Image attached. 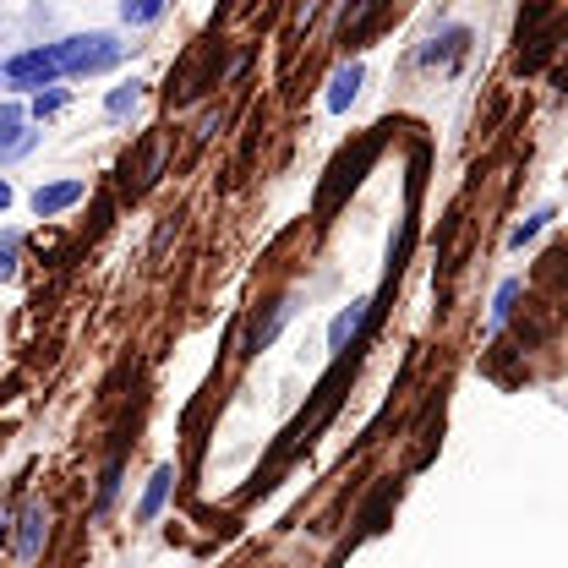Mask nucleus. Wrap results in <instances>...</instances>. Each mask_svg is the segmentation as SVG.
<instances>
[{
  "label": "nucleus",
  "mask_w": 568,
  "mask_h": 568,
  "mask_svg": "<svg viewBox=\"0 0 568 568\" xmlns=\"http://www.w3.org/2000/svg\"><path fill=\"white\" fill-rule=\"evenodd\" d=\"M164 17V0H121V22L126 28H148Z\"/></svg>",
  "instance_id": "nucleus-11"
},
{
  "label": "nucleus",
  "mask_w": 568,
  "mask_h": 568,
  "mask_svg": "<svg viewBox=\"0 0 568 568\" xmlns=\"http://www.w3.org/2000/svg\"><path fill=\"white\" fill-rule=\"evenodd\" d=\"M0 77L11 82V88H55L61 82V61H55V50L50 44H39V50H22V55H11L6 67H0Z\"/></svg>",
  "instance_id": "nucleus-2"
},
{
  "label": "nucleus",
  "mask_w": 568,
  "mask_h": 568,
  "mask_svg": "<svg viewBox=\"0 0 568 568\" xmlns=\"http://www.w3.org/2000/svg\"><path fill=\"white\" fill-rule=\"evenodd\" d=\"M39 132H28V110L22 104H0V164H11V159H22L28 148H33Z\"/></svg>",
  "instance_id": "nucleus-4"
},
{
  "label": "nucleus",
  "mask_w": 568,
  "mask_h": 568,
  "mask_svg": "<svg viewBox=\"0 0 568 568\" xmlns=\"http://www.w3.org/2000/svg\"><path fill=\"white\" fill-rule=\"evenodd\" d=\"M514 301H519V280H503L493 295V328H503V323L514 317Z\"/></svg>",
  "instance_id": "nucleus-14"
},
{
  "label": "nucleus",
  "mask_w": 568,
  "mask_h": 568,
  "mask_svg": "<svg viewBox=\"0 0 568 568\" xmlns=\"http://www.w3.org/2000/svg\"><path fill=\"white\" fill-rule=\"evenodd\" d=\"M50 541V508L44 503H28L22 519H17V564H33Z\"/></svg>",
  "instance_id": "nucleus-3"
},
{
  "label": "nucleus",
  "mask_w": 568,
  "mask_h": 568,
  "mask_svg": "<svg viewBox=\"0 0 568 568\" xmlns=\"http://www.w3.org/2000/svg\"><path fill=\"white\" fill-rule=\"evenodd\" d=\"M6 536H11V519H6V514H0V547H6Z\"/></svg>",
  "instance_id": "nucleus-18"
},
{
  "label": "nucleus",
  "mask_w": 568,
  "mask_h": 568,
  "mask_svg": "<svg viewBox=\"0 0 568 568\" xmlns=\"http://www.w3.org/2000/svg\"><path fill=\"white\" fill-rule=\"evenodd\" d=\"M11 203H17V192H11V181H6V175H0V213L11 209Z\"/></svg>",
  "instance_id": "nucleus-17"
},
{
  "label": "nucleus",
  "mask_w": 568,
  "mask_h": 568,
  "mask_svg": "<svg viewBox=\"0 0 568 568\" xmlns=\"http://www.w3.org/2000/svg\"><path fill=\"white\" fill-rule=\"evenodd\" d=\"M284 317H290V301H274V312L252 323V334H246V355H257L263 345H274V334L284 328Z\"/></svg>",
  "instance_id": "nucleus-9"
},
{
  "label": "nucleus",
  "mask_w": 568,
  "mask_h": 568,
  "mask_svg": "<svg viewBox=\"0 0 568 568\" xmlns=\"http://www.w3.org/2000/svg\"><path fill=\"white\" fill-rule=\"evenodd\" d=\"M82 197H88V181H77V175H71V181H50V186L33 192V213H39V219H61V213L77 209Z\"/></svg>",
  "instance_id": "nucleus-5"
},
{
  "label": "nucleus",
  "mask_w": 568,
  "mask_h": 568,
  "mask_svg": "<svg viewBox=\"0 0 568 568\" xmlns=\"http://www.w3.org/2000/svg\"><path fill=\"white\" fill-rule=\"evenodd\" d=\"M366 317H372V301H351L334 323H328V351L334 355H345L361 339V328H366Z\"/></svg>",
  "instance_id": "nucleus-7"
},
{
  "label": "nucleus",
  "mask_w": 568,
  "mask_h": 568,
  "mask_svg": "<svg viewBox=\"0 0 568 568\" xmlns=\"http://www.w3.org/2000/svg\"><path fill=\"white\" fill-rule=\"evenodd\" d=\"M170 487H175V465H159V470L148 476V493H142V503H138V519H142V525H153V519L164 514Z\"/></svg>",
  "instance_id": "nucleus-8"
},
{
  "label": "nucleus",
  "mask_w": 568,
  "mask_h": 568,
  "mask_svg": "<svg viewBox=\"0 0 568 568\" xmlns=\"http://www.w3.org/2000/svg\"><path fill=\"white\" fill-rule=\"evenodd\" d=\"M55 50V61H61V77H88V71H110L121 55H126V44L115 39V33H71L61 44H50Z\"/></svg>",
  "instance_id": "nucleus-1"
},
{
  "label": "nucleus",
  "mask_w": 568,
  "mask_h": 568,
  "mask_svg": "<svg viewBox=\"0 0 568 568\" xmlns=\"http://www.w3.org/2000/svg\"><path fill=\"white\" fill-rule=\"evenodd\" d=\"M17 257H22V230H0V284L17 280Z\"/></svg>",
  "instance_id": "nucleus-13"
},
{
  "label": "nucleus",
  "mask_w": 568,
  "mask_h": 568,
  "mask_svg": "<svg viewBox=\"0 0 568 568\" xmlns=\"http://www.w3.org/2000/svg\"><path fill=\"white\" fill-rule=\"evenodd\" d=\"M67 88H50V93H33V104H28V115H33V121H44V115H61V110H67Z\"/></svg>",
  "instance_id": "nucleus-15"
},
{
  "label": "nucleus",
  "mask_w": 568,
  "mask_h": 568,
  "mask_svg": "<svg viewBox=\"0 0 568 568\" xmlns=\"http://www.w3.org/2000/svg\"><path fill=\"white\" fill-rule=\"evenodd\" d=\"M115 493H121V459H110V465H104V481H99V497H93V508L104 514V508L115 503Z\"/></svg>",
  "instance_id": "nucleus-16"
},
{
  "label": "nucleus",
  "mask_w": 568,
  "mask_h": 568,
  "mask_svg": "<svg viewBox=\"0 0 568 568\" xmlns=\"http://www.w3.org/2000/svg\"><path fill=\"white\" fill-rule=\"evenodd\" d=\"M361 82H366V67H361V61H345V67L328 77V93H323V104H328L334 115H345L355 99H361Z\"/></svg>",
  "instance_id": "nucleus-6"
},
{
  "label": "nucleus",
  "mask_w": 568,
  "mask_h": 568,
  "mask_svg": "<svg viewBox=\"0 0 568 568\" xmlns=\"http://www.w3.org/2000/svg\"><path fill=\"white\" fill-rule=\"evenodd\" d=\"M547 219H552V209H541V213H530V219H519L514 224V235H508V252H525L541 230H547Z\"/></svg>",
  "instance_id": "nucleus-12"
},
{
  "label": "nucleus",
  "mask_w": 568,
  "mask_h": 568,
  "mask_svg": "<svg viewBox=\"0 0 568 568\" xmlns=\"http://www.w3.org/2000/svg\"><path fill=\"white\" fill-rule=\"evenodd\" d=\"M142 93H148V82H121V88H110V99H104V115L110 121H126L132 110L142 104Z\"/></svg>",
  "instance_id": "nucleus-10"
}]
</instances>
